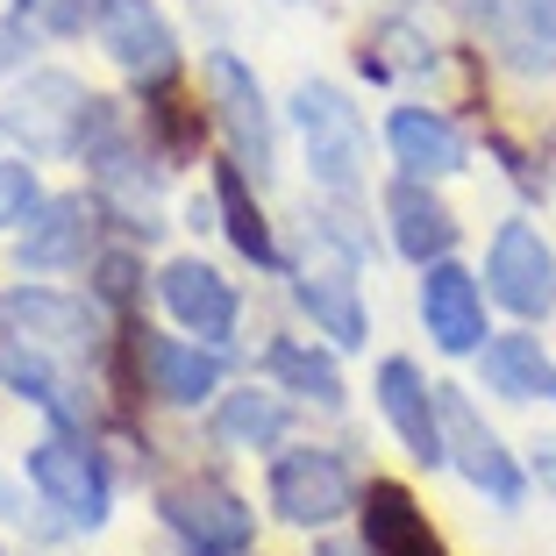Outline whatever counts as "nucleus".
I'll list each match as a JSON object with an SVG mask.
<instances>
[{
    "label": "nucleus",
    "mask_w": 556,
    "mask_h": 556,
    "mask_svg": "<svg viewBox=\"0 0 556 556\" xmlns=\"http://www.w3.org/2000/svg\"><path fill=\"white\" fill-rule=\"evenodd\" d=\"M300 136H307V164L328 193H357L364 186V122L336 86H300L293 93Z\"/></svg>",
    "instance_id": "nucleus-1"
},
{
    "label": "nucleus",
    "mask_w": 556,
    "mask_h": 556,
    "mask_svg": "<svg viewBox=\"0 0 556 556\" xmlns=\"http://www.w3.org/2000/svg\"><path fill=\"white\" fill-rule=\"evenodd\" d=\"M157 514L164 528L186 542L193 556H243L250 535H257V521H250V507L236 500L229 485H164L157 492Z\"/></svg>",
    "instance_id": "nucleus-2"
},
{
    "label": "nucleus",
    "mask_w": 556,
    "mask_h": 556,
    "mask_svg": "<svg viewBox=\"0 0 556 556\" xmlns=\"http://www.w3.org/2000/svg\"><path fill=\"white\" fill-rule=\"evenodd\" d=\"M435 414H442V450H450V464H457L478 492H492L500 507H514V500H521V471H514V457L500 450V435L478 421V407L457 386H435Z\"/></svg>",
    "instance_id": "nucleus-3"
},
{
    "label": "nucleus",
    "mask_w": 556,
    "mask_h": 556,
    "mask_svg": "<svg viewBox=\"0 0 556 556\" xmlns=\"http://www.w3.org/2000/svg\"><path fill=\"white\" fill-rule=\"evenodd\" d=\"M485 278H492V300L514 307L521 321H542V314L556 307V257H549V243H542L528 222H507V229L492 236Z\"/></svg>",
    "instance_id": "nucleus-4"
},
{
    "label": "nucleus",
    "mask_w": 556,
    "mask_h": 556,
    "mask_svg": "<svg viewBox=\"0 0 556 556\" xmlns=\"http://www.w3.org/2000/svg\"><path fill=\"white\" fill-rule=\"evenodd\" d=\"M350 471L328 450H286L271 464V507L286 514L293 528H328L336 514H350Z\"/></svg>",
    "instance_id": "nucleus-5"
},
{
    "label": "nucleus",
    "mask_w": 556,
    "mask_h": 556,
    "mask_svg": "<svg viewBox=\"0 0 556 556\" xmlns=\"http://www.w3.org/2000/svg\"><path fill=\"white\" fill-rule=\"evenodd\" d=\"M100 43L115 50V65L143 86H164L179 72V36L164 29V15L150 0H108L100 8Z\"/></svg>",
    "instance_id": "nucleus-6"
},
{
    "label": "nucleus",
    "mask_w": 556,
    "mask_h": 556,
    "mask_svg": "<svg viewBox=\"0 0 556 556\" xmlns=\"http://www.w3.org/2000/svg\"><path fill=\"white\" fill-rule=\"evenodd\" d=\"M86 115H93V100H86V86L79 79H65V72H36L29 86H22V100H15V129H22V143L36 150V157H58V150H72L86 136Z\"/></svg>",
    "instance_id": "nucleus-7"
},
{
    "label": "nucleus",
    "mask_w": 556,
    "mask_h": 556,
    "mask_svg": "<svg viewBox=\"0 0 556 556\" xmlns=\"http://www.w3.org/2000/svg\"><path fill=\"white\" fill-rule=\"evenodd\" d=\"M421 321L428 336H435V350H450V357H471V350H485V300H478V278L464 271V264H428L421 278Z\"/></svg>",
    "instance_id": "nucleus-8"
},
{
    "label": "nucleus",
    "mask_w": 556,
    "mask_h": 556,
    "mask_svg": "<svg viewBox=\"0 0 556 556\" xmlns=\"http://www.w3.org/2000/svg\"><path fill=\"white\" fill-rule=\"evenodd\" d=\"M207 79H214V108H222V136H229L236 164L243 172H271V122H264V93L243 65H236L229 50H214L207 58Z\"/></svg>",
    "instance_id": "nucleus-9"
},
{
    "label": "nucleus",
    "mask_w": 556,
    "mask_h": 556,
    "mask_svg": "<svg viewBox=\"0 0 556 556\" xmlns=\"http://www.w3.org/2000/svg\"><path fill=\"white\" fill-rule=\"evenodd\" d=\"M29 485L43 492L50 507H65V521H86V528L108 521V478H100V464L86 457V450H72V442H36L29 450Z\"/></svg>",
    "instance_id": "nucleus-10"
},
{
    "label": "nucleus",
    "mask_w": 556,
    "mask_h": 556,
    "mask_svg": "<svg viewBox=\"0 0 556 556\" xmlns=\"http://www.w3.org/2000/svg\"><path fill=\"white\" fill-rule=\"evenodd\" d=\"M378 407H386V421L400 428L407 457L450 464V450H442V414H435V386H421V371H414L407 357L378 364Z\"/></svg>",
    "instance_id": "nucleus-11"
},
{
    "label": "nucleus",
    "mask_w": 556,
    "mask_h": 556,
    "mask_svg": "<svg viewBox=\"0 0 556 556\" xmlns=\"http://www.w3.org/2000/svg\"><path fill=\"white\" fill-rule=\"evenodd\" d=\"M364 556H442V535L393 478H371V492H364Z\"/></svg>",
    "instance_id": "nucleus-12"
},
{
    "label": "nucleus",
    "mask_w": 556,
    "mask_h": 556,
    "mask_svg": "<svg viewBox=\"0 0 556 556\" xmlns=\"http://www.w3.org/2000/svg\"><path fill=\"white\" fill-rule=\"evenodd\" d=\"M164 307L179 314L193 336H207V343H222L236 328V293H229V278L214 271V264L200 257H179L172 271H164Z\"/></svg>",
    "instance_id": "nucleus-13"
},
{
    "label": "nucleus",
    "mask_w": 556,
    "mask_h": 556,
    "mask_svg": "<svg viewBox=\"0 0 556 556\" xmlns=\"http://www.w3.org/2000/svg\"><path fill=\"white\" fill-rule=\"evenodd\" d=\"M0 321L15 328L22 343H43V350H93V336H100L86 300H65V293H8Z\"/></svg>",
    "instance_id": "nucleus-14"
},
{
    "label": "nucleus",
    "mask_w": 556,
    "mask_h": 556,
    "mask_svg": "<svg viewBox=\"0 0 556 556\" xmlns=\"http://www.w3.org/2000/svg\"><path fill=\"white\" fill-rule=\"evenodd\" d=\"M300 307L314 314V328H321L336 350H357L364 343V307H357V278H350V264L336 257H314L307 271H300Z\"/></svg>",
    "instance_id": "nucleus-15"
},
{
    "label": "nucleus",
    "mask_w": 556,
    "mask_h": 556,
    "mask_svg": "<svg viewBox=\"0 0 556 556\" xmlns=\"http://www.w3.org/2000/svg\"><path fill=\"white\" fill-rule=\"evenodd\" d=\"M386 214H393L400 257H414V264H442V257H450V243H457V222H450V207H442L428 186H414V179H400L393 193H386Z\"/></svg>",
    "instance_id": "nucleus-16"
},
{
    "label": "nucleus",
    "mask_w": 556,
    "mask_h": 556,
    "mask_svg": "<svg viewBox=\"0 0 556 556\" xmlns=\"http://www.w3.org/2000/svg\"><path fill=\"white\" fill-rule=\"evenodd\" d=\"M136 350H143V371H150V386H157V400H172V407H193V400H207L214 386H222V364L193 343H172V336H150L143 328Z\"/></svg>",
    "instance_id": "nucleus-17"
},
{
    "label": "nucleus",
    "mask_w": 556,
    "mask_h": 556,
    "mask_svg": "<svg viewBox=\"0 0 556 556\" xmlns=\"http://www.w3.org/2000/svg\"><path fill=\"white\" fill-rule=\"evenodd\" d=\"M386 136H393V150H400L407 172H428V179L464 172V136L450 129L442 115H428V108H400V115L386 122Z\"/></svg>",
    "instance_id": "nucleus-18"
},
{
    "label": "nucleus",
    "mask_w": 556,
    "mask_h": 556,
    "mask_svg": "<svg viewBox=\"0 0 556 556\" xmlns=\"http://www.w3.org/2000/svg\"><path fill=\"white\" fill-rule=\"evenodd\" d=\"M485 386L507 393V400H535V393L556 400V364L542 357L535 336H492L485 343Z\"/></svg>",
    "instance_id": "nucleus-19"
},
{
    "label": "nucleus",
    "mask_w": 556,
    "mask_h": 556,
    "mask_svg": "<svg viewBox=\"0 0 556 556\" xmlns=\"http://www.w3.org/2000/svg\"><path fill=\"white\" fill-rule=\"evenodd\" d=\"M214 207H222V229H229V243L243 250L250 264H278L271 229H264L257 200H250V186H243V164H214Z\"/></svg>",
    "instance_id": "nucleus-20"
},
{
    "label": "nucleus",
    "mask_w": 556,
    "mask_h": 556,
    "mask_svg": "<svg viewBox=\"0 0 556 556\" xmlns=\"http://www.w3.org/2000/svg\"><path fill=\"white\" fill-rule=\"evenodd\" d=\"M79 250H86V207L79 200H50V207L29 222V236H22L15 257L29 264V271H58V264H72Z\"/></svg>",
    "instance_id": "nucleus-21"
},
{
    "label": "nucleus",
    "mask_w": 556,
    "mask_h": 556,
    "mask_svg": "<svg viewBox=\"0 0 556 556\" xmlns=\"http://www.w3.org/2000/svg\"><path fill=\"white\" fill-rule=\"evenodd\" d=\"M264 371H271V378H286L293 393L321 400V407H336V400H343V378H336V364H328L321 350H300V343H271V350H264Z\"/></svg>",
    "instance_id": "nucleus-22"
},
{
    "label": "nucleus",
    "mask_w": 556,
    "mask_h": 556,
    "mask_svg": "<svg viewBox=\"0 0 556 556\" xmlns=\"http://www.w3.org/2000/svg\"><path fill=\"white\" fill-rule=\"evenodd\" d=\"M214 428H222V442L264 450V442H278V428H286V407H278L271 393H229L222 414H214Z\"/></svg>",
    "instance_id": "nucleus-23"
},
{
    "label": "nucleus",
    "mask_w": 556,
    "mask_h": 556,
    "mask_svg": "<svg viewBox=\"0 0 556 556\" xmlns=\"http://www.w3.org/2000/svg\"><path fill=\"white\" fill-rule=\"evenodd\" d=\"M15 8H22V22H36V29H50V36H79L86 15L108 8V0H15Z\"/></svg>",
    "instance_id": "nucleus-24"
},
{
    "label": "nucleus",
    "mask_w": 556,
    "mask_h": 556,
    "mask_svg": "<svg viewBox=\"0 0 556 556\" xmlns=\"http://www.w3.org/2000/svg\"><path fill=\"white\" fill-rule=\"evenodd\" d=\"M29 207H36V172L29 164H0V229L29 222Z\"/></svg>",
    "instance_id": "nucleus-25"
},
{
    "label": "nucleus",
    "mask_w": 556,
    "mask_h": 556,
    "mask_svg": "<svg viewBox=\"0 0 556 556\" xmlns=\"http://www.w3.org/2000/svg\"><path fill=\"white\" fill-rule=\"evenodd\" d=\"M93 271H100V293H108V300H129L136 293V257H122V250H108Z\"/></svg>",
    "instance_id": "nucleus-26"
},
{
    "label": "nucleus",
    "mask_w": 556,
    "mask_h": 556,
    "mask_svg": "<svg viewBox=\"0 0 556 556\" xmlns=\"http://www.w3.org/2000/svg\"><path fill=\"white\" fill-rule=\"evenodd\" d=\"M179 108H186V100H157V108H150V122L164 129V143H172V150H186V143H193V122H186Z\"/></svg>",
    "instance_id": "nucleus-27"
},
{
    "label": "nucleus",
    "mask_w": 556,
    "mask_h": 556,
    "mask_svg": "<svg viewBox=\"0 0 556 556\" xmlns=\"http://www.w3.org/2000/svg\"><path fill=\"white\" fill-rule=\"evenodd\" d=\"M22 514H29V507H22V500H15V485L0 478V521H22Z\"/></svg>",
    "instance_id": "nucleus-28"
},
{
    "label": "nucleus",
    "mask_w": 556,
    "mask_h": 556,
    "mask_svg": "<svg viewBox=\"0 0 556 556\" xmlns=\"http://www.w3.org/2000/svg\"><path fill=\"white\" fill-rule=\"evenodd\" d=\"M15 50H22V22H15V29H0V72L15 65Z\"/></svg>",
    "instance_id": "nucleus-29"
}]
</instances>
